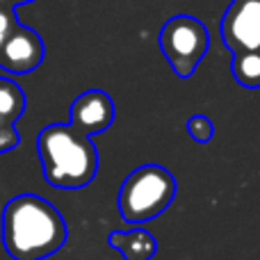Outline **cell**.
I'll list each match as a JSON object with an SVG mask.
<instances>
[{
	"label": "cell",
	"mask_w": 260,
	"mask_h": 260,
	"mask_svg": "<svg viewBox=\"0 0 260 260\" xmlns=\"http://www.w3.org/2000/svg\"><path fill=\"white\" fill-rule=\"evenodd\" d=\"M25 112V91L9 78H0V130L14 128Z\"/></svg>",
	"instance_id": "9"
},
{
	"label": "cell",
	"mask_w": 260,
	"mask_h": 260,
	"mask_svg": "<svg viewBox=\"0 0 260 260\" xmlns=\"http://www.w3.org/2000/svg\"><path fill=\"white\" fill-rule=\"evenodd\" d=\"M41 171L55 189H82L96 178L99 151L71 123H50L37 135Z\"/></svg>",
	"instance_id": "2"
},
{
	"label": "cell",
	"mask_w": 260,
	"mask_h": 260,
	"mask_svg": "<svg viewBox=\"0 0 260 260\" xmlns=\"http://www.w3.org/2000/svg\"><path fill=\"white\" fill-rule=\"evenodd\" d=\"M176 199V178L160 165H142L130 171L119 189V212L123 221L142 226L155 219Z\"/></svg>",
	"instance_id": "3"
},
{
	"label": "cell",
	"mask_w": 260,
	"mask_h": 260,
	"mask_svg": "<svg viewBox=\"0 0 260 260\" xmlns=\"http://www.w3.org/2000/svg\"><path fill=\"white\" fill-rule=\"evenodd\" d=\"M16 16H14V9L7 7V5H0V44L7 39V35L14 30L16 25Z\"/></svg>",
	"instance_id": "12"
},
{
	"label": "cell",
	"mask_w": 260,
	"mask_h": 260,
	"mask_svg": "<svg viewBox=\"0 0 260 260\" xmlns=\"http://www.w3.org/2000/svg\"><path fill=\"white\" fill-rule=\"evenodd\" d=\"M44 39L32 27L16 23L0 44V67L7 73H30L44 62Z\"/></svg>",
	"instance_id": "6"
},
{
	"label": "cell",
	"mask_w": 260,
	"mask_h": 260,
	"mask_svg": "<svg viewBox=\"0 0 260 260\" xmlns=\"http://www.w3.org/2000/svg\"><path fill=\"white\" fill-rule=\"evenodd\" d=\"M114 121V101L103 89H89L71 103V126L87 137L105 133Z\"/></svg>",
	"instance_id": "7"
},
{
	"label": "cell",
	"mask_w": 260,
	"mask_h": 260,
	"mask_svg": "<svg viewBox=\"0 0 260 260\" xmlns=\"http://www.w3.org/2000/svg\"><path fill=\"white\" fill-rule=\"evenodd\" d=\"M108 244L123 256V260H153L157 253V240L144 229L114 231L108 235Z\"/></svg>",
	"instance_id": "8"
},
{
	"label": "cell",
	"mask_w": 260,
	"mask_h": 260,
	"mask_svg": "<svg viewBox=\"0 0 260 260\" xmlns=\"http://www.w3.org/2000/svg\"><path fill=\"white\" fill-rule=\"evenodd\" d=\"M219 30L224 44L233 53L260 50V0H233Z\"/></svg>",
	"instance_id": "5"
},
{
	"label": "cell",
	"mask_w": 260,
	"mask_h": 260,
	"mask_svg": "<svg viewBox=\"0 0 260 260\" xmlns=\"http://www.w3.org/2000/svg\"><path fill=\"white\" fill-rule=\"evenodd\" d=\"M157 41H160V50L169 62L171 71L187 80L210 48V32L199 18L178 14L160 27Z\"/></svg>",
	"instance_id": "4"
},
{
	"label": "cell",
	"mask_w": 260,
	"mask_h": 260,
	"mask_svg": "<svg viewBox=\"0 0 260 260\" xmlns=\"http://www.w3.org/2000/svg\"><path fill=\"white\" fill-rule=\"evenodd\" d=\"M233 78L247 89L260 87V50H244L233 57Z\"/></svg>",
	"instance_id": "10"
},
{
	"label": "cell",
	"mask_w": 260,
	"mask_h": 260,
	"mask_svg": "<svg viewBox=\"0 0 260 260\" xmlns=\"http://www.w3.org/2000/svg\"><path fill=\"white\" fill-rule=\"evenodd\" d=\"M187 133L194 142L206 144L212 139L215 128H212V121L208 117H203V114H192V117L187 119Z\"/></svg>",
	"instance_id": "11"
},
{
	"label": "cell",
	"mask_w": 260,
	"mask_h": 260,
	"mask_svg": "<svg viewBox=\"0 0 260 260\" xmlns=\"http://www.w3.org/2000/svg\"><path fill=\"white\" fill-rule=\"evenodd\" d=\"M27 3H32V0H0V5H7V7H12V9L21 7V5H27Z\"/></svg>",
	"instance_id": "13"
},
{
	"label": "cell",
	"mask_w": 260,
	"mask_h": 260,
	"mask_svg": "<svg viewBox=\"0 0 260 260\" xmlns=\"http://www.w3.org/2000/svg\"><path fill=\"white\" fill-rule=\"evenodd\" d=\"M3 247L12 260H46L69 238L62 212L39 194L9 199L0 221Z\"/></svg>",
	"instance_id": "1"
}]
</instances>
